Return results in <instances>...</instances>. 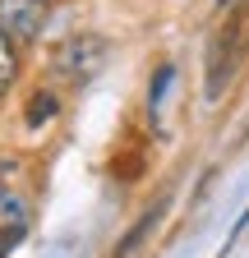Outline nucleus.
Returning <instances> with one entry per match:
<instances>
[{
    "instance_id": "nucleus-1",
    "label": "nucleus",
    "mask_w": 249,
    "mask_h": 258,
    "mask_svg": "<svg viewBox=\"0 0 249 258\" xmlns=\"http://www.w3.org/2000/svg\"><path fill=\"white\" fill-rule=\"evenodd\" d=\"M106 55H111V42H106V37L74 32V37H65V42L55 46V70L65 74L70 83H88V79L106 64Z\"/></svg>"
},
{
    "instance_id": "nucleus-2",
    "label": "nucleus",
    "mask_w": 249,
    "mask_h": 258,
    "mask_svg": "<svg viewBox=\"0 0 249 258\" xmlns=\"http://www.w3.org/2000/svg\"><path fill=\"white\" fill-rule=\"evenodd\" d=\"M235 64H240V19L217 28V37L208 46V102H222L226 83L235 79Z\"/></svg>"
},
{
    "instance_id": "nucleus-3",
    "label": "nucleus",
    "mask_w": 249,
    "mask_h": 258,
    "mask_svg": "<svg viewBox=\"0 0 249 258\" xmlns=\"http://www.w3.org/2000/svg\"><path fill=\"white\" fill-rule=\"evenodd\" d=\"M42 23H46L42 0H0V28L14 46H33L42 37Z\"/></svg>"
},
{
    "instance_id": "nucleus-4",
    "label": "nucleus",
    "mask_w": 249,
    "mask_h": 258,
    "mask_svg": "<svg viewBox=\"0 0 249 258\" xmlns=\"http://www.w3.org/2000/svg\"><path fill=\"white\" fill-rule=\"evenodd\" d=\"M166 208H171V199H166V194H162L157 203H148V212H143V217L130 226V231L120 235V244H115V253H111V258H139V253H143V244H148V235L157 231V221L166 217Z\"/></svg>"
},
{
    "instance_id": "nucleus-5",
    "label": "nucleus",
    "mask_w": 249,
    "mask_h": 258,
    "mask_svg": "<svg viewBox=\"0 0 249 258\" xmlns=\"http://www.w3.org/2000/svg\"><path fill=\"white\" fill-rule=\"evenodd\" d=\"M19 79V46L5 37V28H0V97H5Z\"/></svg>"
},
{
    "instance_id": "nucleus-6",
    "label": "nucleus",
    "mask_w": 249,
    "mask_h": 258,
    "mask_svg": "<svg viewBox=\"0 0 249 258\" xmlns=\"http://www.w3.org/2000/svg\"><path fill=\"white\" fill-rule=\"evenodd\" d=\"M171 79H175V64H171V60H162V64H157V74H152V83H148V111H152V115L162 111V102H166V88H171Z\"/></svg>"
},
{
    "instance_id": "nucleus-7",
    "label": "nucleus",
    "mask_w": 249,
    "mask_h": 258,
    "mask_svg": "<svg viewBox=\"0 0 249 258\" xmlns=\"http://www.w3.org/2000/svg\"><path fill=\"white\" fill-rule=\"evenodd\" d=\"M55 111H60V102L51 92H33V102H28V111H23V120H28V129H37V124H46V120H55Z\"/></svg>"
},
{
    "instance_id": "nucleus-8",
    "label": "nucleus",
    "mask_w": 249,
    "mask_h": 258,
    "mask_svg": "<svg viewBox=\"0 0 249 258\" xmlns=\"http://www.w3.org/2000/svg\"><path fill=\"white\" fill-rule=\"evenodd\" d=\"M23 240V221H10V226H0V258H10V249Z\"/></svg>"
},
{
    "instance_id": "nucleus-9",
    "label": "nucleus",
    "mask_w": 249,
    "mask_h": 258,
    "mask_svg": "<svg viewBox=\"0 0 249 258\" xmlns=\"http://www.w3.org/2000/svg\"><path fill=\"white\" fill-rule=\"evenodd\" d=\"M42 5H55V0H42Z\"/></svg>"
}]
</instances>
